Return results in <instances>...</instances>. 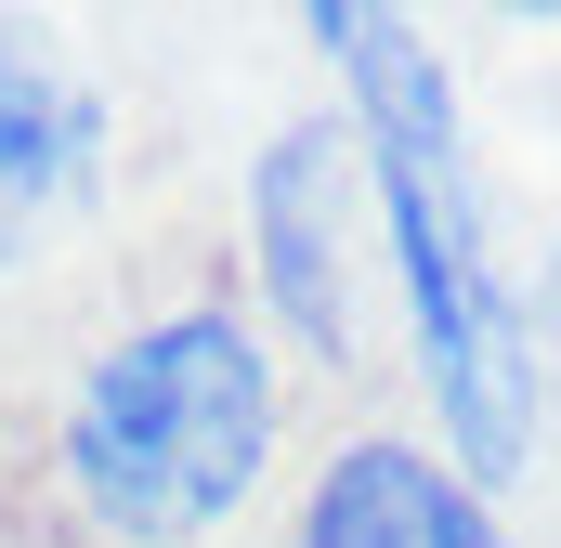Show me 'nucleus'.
<instances>
[{
    "label": "nucleus",
    "mask_w": 561,
    "mask_h": 548,
    "mask_svg": "<svg viewBox=\"0 0 561 548\" xmlns=\"http://www.w3.org/2000/svg\"><path fill=\"white\" fill-rule=\"evenodd\" d=\"M313 53L340 66V132L366 157V196H379V274L405 300V340H419V392L444 418V457L496 496L536 470V340H523V287L496 262V222H483V170L457 132V79L405 13H313Z\"/></svg>",
    "instance_id": "f257e3e1"
},
{
    "label": "nucleus",
    "mask_w": 561,
    "mask_h": 548,
    "mask_svg": "<svg viewBox=\"0 0 561 548\" xmlns=\"http://www.w3.org/2000/svg\"><path fill=\"white\" fill-rule=\"evenodd\" d=\"M275 431H287V379L262 313L170 300L66 379L53 483L105 548H196L275 483Z\"/></svg>",
    "instance_id": "f03ea898"
},
{
    "label": "nucleus",
    "mask_w": 561,
    "mask_h": 548,
    "mask_svg": "<svg viewBox=\"0 0 561 548\" xmlns=\"http://www.w3.org/2000/svg\"><path fill=\"white\" fill-rule=\"evenodd\" d=\"M249 236H262V313L287 353L353 366L366 353V287H379V196L340 118H287L249 170Z\"/></svg>",
    "instance_id": "7ed1b4c3"
},
{
    "label": "nucleus",
    "mask_w": 561,
    "mask_h": 548,
    "mask_svg": "<svg viewBox=\"0 0 561 548\" xmlns=\"http://www.w3.org/2000/svg\"><path fill=\"white\" fill-rule=\"evenodd\" d=\"M105 92L53 53V39H26V26H0V274H26L92 196H105Z\"/></svg>",
    "instance_id": "20e7f679"
},
{
    "label": "nucleus",
    "mask_w": 561,
    "mask_h": 548,
    "mask_svg": "<svg viewBox=\"0 0 561 548\" xmlns=\"http://www.w3.org/2000/svg\"><path fill=\"white\" fill-rule=\"evenodd\" d=\"M287 548H510V523H496V496H483L444 444L353 431V444L300 483Z\"/></svg>",
    "instance_id": "39448f33"
}]
</instances>
